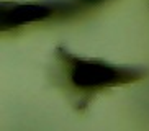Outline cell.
I'll list each match as a JSON object with an SVG mask.
<instances>
[{"label":"cell","instance_id":"1","mask_svg":"<svg viewBox=\"0 0 149 131\" xmlns=\"http://www.w3.org/2000/svg\"><path fill=\"white\" fill-rule=\"evenodd\" d=\"M56 57L59 77L77 107H85L98 92L138 82L148 75V70L141 67L116 66L103 59H84L64 48L56 49Z\"/></svg>","mask_w":149,"mask_h":131},{"label":"cell","instance_id":"2","mask_svg":"<svg viewBox=\"0 0 149 131\" xmlns=\"http://www.w3.org/2000/svg\"><path fill=\"white\" fill-rule=\"evenodd\" d=\"M54 15V8L48 5H10L5 3L2 5V30H8V28H17L22 25H28L31 22H41L44 18Z\"/></svg>","mask_w":149,"mask_h":131}]
</instances>
